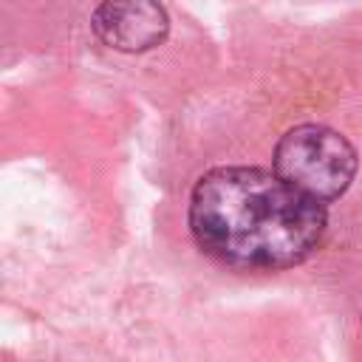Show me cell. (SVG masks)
I'll return each mask as SVG.
<instances>
[{
  "label": "cell",
  "instance_id": "obj_1",
  "mask_svg": "<svg viewBox=\"0 0 362 362\" xmlns=\"http://www.w3.org/2000/svg\"><path fill=\"white\" fill-rule=\"evenodd\" d=\"M187 223L209 257L235 269L274 272L317 252L328 212L274 170L229 164L212 167L195 181Z\"/></svg>",
  "mask_w": 362,
  "mask_h": 362
},
{
  "label": "cell",
  "instance_id": "obj_2",
  "mask_svg": "<svg viewBox=\"0 0 362 362\" xmlns=\"http://www.w3.org/2000/svg\"><path fill=\"white\" fill-rule=\"evenodd\" d=\"M359 167L354 144L334 127L305 122L280 136L272 153V170L297 192L328 204L348 192Z\"/></svg>",
  "mask_w": 362,
  "mask_h": 362
},
{
  "label": "cell",
  "instance_id": "obj_3",
  "mask_svg": "<svg viewBox=\"0 0 362 362\" xmlns=\"http://www.w3.org/2000/svg\"><path fill=\"white\" fill-rule=\"evenodd\" d=\"M93 34L113 51L144 54L170 34V14L153 0H107L90 14Z\"/></svg>",
  "mask_w": 362,
  "mask_h": 362
}]
</instances>
